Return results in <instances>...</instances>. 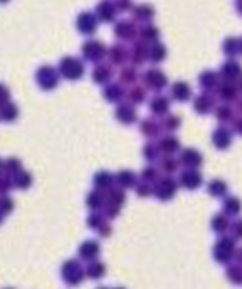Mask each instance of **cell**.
<instances>
[{"instance_id": "obj_1", "label": "cell", "mask_w": 242, "mask_h": 289, "mask_svg": "<svg viewBox=\"0 0 242 289\" xmlns=\"http://www.w3.org/2000/svg\"><path fill=\"white\" fill-rule=\"evenodd\" d=\"M236 255V243L234 238L231 236H223L222 239H218L213 249V257L220 263H228L231 259Z\"/></svg>"}, {"instance_id": "obj_2", "label": "cell", "mask_w": 242, "mask_h": 289, "mask_svg": "<svg viewBox=\"0 0 242 289\" xmlns=\"http://www.w3.org/2000/svg\"><path fill=\"white\" fill-rule=\"evenodd\" d=\"M63 280L68 283L69 286H75L84 281V278L87 275V272L80 267V263L77 260H68L63 265Z\"/></svg>"}, {"instance_id": "obj_3", "label": "cell", "mask_w": 242, "mask_h": 289, "mask_svg": "<svg viewBox=\"0 0 242 289\" xmlns=\"http://www.w3.org/2000/svg\"><path fill=\"white\" fill-rule=\"evenodd\" d=\"M60 69H61V74L66 77V79L75 81V79H79V77H82V74H84V64H82V61H79V60L74 58V57H68V58L61 60Z\"/></svg>"}, {"instance_id": "obj_4", "label": "cell", "mask_w": 242, "mask_h": 289, "mask_svg": "<svg viewBox=\"0 0 242 289\" xmlns=\"http://www.w3.org/2000/svg\"><path fill=\"white\" fill-rule=\"evenodd\" d=\"M37 82L42 88L45 90H50V88H55L58 84V74L50 66H43L37 71Z\"/></svg>"}, {"instance_id": "obj_5", "label": "cell", "mask_w": 242, "mask_h": 289, "mask_svg": "<svg viewBox=\"0 0 242 289\" xmlns=\"http://www.w3.org/2000/svg\"><path fill=\"white\" fill-rule=\"evenodd\" d=\"M84 52V57L89 60V61H100L104 55H106V49L101 42L98 40H89L85 42V45L82 49Z\"/></svg>"}, {"instance_id": "obj_6", "label": "cell", "mask_w": 242, "mask_h": 289, "mask_svg": "<svg viewBox=\"0 0 242 289\" xmlns=\"http://www.w3.org/2000/svg\"><path fill=\"white\" fill-rule=\"evenodd\" d=\"M175 191H177V183L173 182V179H160L157 185L154 186V195L162 199V201L172 199Z\"/></svg>"}, {"instance_id": "obj_7", "label": "cell", "mask_w": 242, "mask_h": 289, "mask_svg": "<svg viewBox=\"0 0 242 289\" xmlns=\"http://www.w3.org/2000/svg\"><path fill=\"white\" fill-rule=\"evenodd\" d=\"M77 29H79L82 34H93L96 31V18L90 12H82L77 16Z\"/></svg>"}, {"instance_id": "obj_8", "label": "cell", "mask_w": 242, "mask_h": 289, "mask_svg": "<svg viewBox=\"0 0 242 289\" xmlns=\"http://www.w3.org/2000/svg\"><path fill=\"white\" fill-rule=\"evenodd\" d=\"M180 180H181V185L184 188H188V190H194V188H199L201 183H202V177L201 174L194 171V169H188V171H184L180 177Z\"/></svg>"}, {"instance_id": "obj_9", "label": "cell", "mask_w": 242, "mask_h": 289, "mask_svg": "<svg viewBox=\"0 0 242 289\" xmlns=\"http://www.w3.org/2000/svg\"><path fill=\"white\" fill-rule=\"evenodd\" d=\"M98 254H100V244L96 241H85L80 244L79 248V255L84 259V260H95L98 257Z\"/></svg>"}, {"instance_id": "obj_10", "label": "cell", "mask_w": 242, "mask_h": 289, "mask_svg": "<svg viewBox=\"0 0 242 289\" xmlns=\"http://www.w3.org/2000/svg\"><path fill=\"white\" fill-rule=\"evenodd\" d=\"M116 12H117V7H114L109 0H103V2L96 7V13H98V18L101 21H113L116 18Z\"/></svg>"}, {"instance_id": "obj_11", "label": "cell", "mask_w": 242, "mask_h": 289, "mask_svg": "<svg viewBox=\"0 0 242 289\" xmlns=\"http://www.w3.org/2000/svg\"><path fill=\"white\" fill-rule=\"evenodd\" d=\"M116 36L124 39V40H128L131 37H135L137 34V29H135V25L133 23H128V21H120V23L116 25Z\"/></svg>"}, {"instance_id": "obj_12", "label": "cell", "mask_w": 242, "mask_h": 289, "mask_svg": "<svg viewBox=\"0 0 242 289\" xmlns=\"http://www.w3.org/2000/svg\"><path fill=\"white\" fill-rule=\"evenodd\" d=\"M181 162L186 165V167L194 169V167H199V165H201L202 156L194 150H184L183 154H181Z\"/></svg>"}, {"instance_id": "obj_13", "label": "cell", "mask_w": 242, "mask_h": 289, "mask_svg": "<svg viewBox=\"0 0 242 289\" xmlns=\"http://www.w3.org/2000/svg\"><path fill=\"white\" fill-rule=\"evenodd\" d=\"M145 77H146L148 85H151V87H154V88H157V90L167 84L166 76H164V74H162L160 71H157V69H149Z\"/></svg>"}, {"instance_id": "obj_14", "label": "cell", "mask_w": 242, "mask_h": 289, "mask_svg": "<svg viewBox=\"0 0 242 289\" xmlns=\"http://www.w3.org/2000/svg\"><path fill=\"white\" fill-rule=\"evenodd\" d=\"M213 141H215V147L220 150H225L231 144V133L228 129L225 127H220L215 133H213Z\"/></svg>"}, {"instance_id": "obj_15", "label": "cell", "mask_w": 242, "mask_h": 289, "mask_svg": "<svg viewBox=\"0 0 242 289\" xmlns=\"http://www.w3.org/2000/svg\"><path fill=\"white\" fill-rule=\"evenodd\" d=\"M116 116H117L119 121H122L124 124H131V122H135V119H137L135 111L131 109L128 105H120L119 109L116 111Z\"/></svg>"}, {"instance_id": "obj_16", "label": "cell", "mask_w": 242, "mask_h": 289, "mask_svg": "<svg viewBox=\"0 0 242 289\" xmlns=\"http://www.w3.org/2000/svg\"><path fill=\"white\" fill-rule=\"evenodd\" d=\"M172 93H173V98H177L178 102H186L191 95L190 85L186 82H177L172 87Z\"/></svg>"}, {"instance_id": "obj_17", "label": "cell", "mask_w": 242, "mask_h": 289, "mask_svg": "<svg viewBox=\"0 0 242 289\" xmlns=\"http://www.w3.org/2000/svg\"><path fill=\"white\" fill-rule=\"evenodd\" d=\"M87 276L92 278V280H100V278L106 273V267L104 263L98 262V260H92V263L87 267Z\"/></svg>"}, {"instance_id": "obj_18", "label": "cell", "mask_w": 242, "mask_h": 289, "mask_svg": "<svg viewBox=\"0 0 242 289\" xmlns=\"http://www.w3.org/2000/svg\"><path fill=\"white\" fill-rule=\"evenodd\" d=\"M240 66L236 63V61H228L225 63L223 69H222V74L225 76V79L231 81V79H236V77L240 76Z\"/></svg>"}, {"instance_id": "obj_19", "label": "cell", "mask_w": 242, "mask_h": 289, "mask_svg": "<svg viewBox=\"0 0 242 289\" xmlns=\"http://www.w3.org/2000/svg\"><path fill=\"white\" fill-rule=\"evenodd\" d=\"M242 210V204H240V201L237 198H228L226 201H225V212L228 214V215H231V217H234V215H237L239 212Z\"/></svg>"}, {"instance_id": "obj_20", "label": "cell", "mask_w": 242, "mask_h": 289, "mask_svg": "<svg viewBox=\"0 0 242 289\" xmlns=\"http://www.w3.org/2000/svg\"><path fill=\"white\" fill-rule=\"evenodd\" d=\"M194 109L197 111V113H201V114L208 113V111L212 109V100L208 97H205V95L197 97L196 102H194Z\"/></svg>"}, {"instance_id": "obj_21", "label": "cell", "mask_w": 242, "mask_h": 289, "mask_svg": "<svg viewBox=\"0 0 242 289\" xmlns=\"http://www.w3.org/2000/svg\"><path fill=\"white\" fill-rule=\"evenodd\" d=\"M151 109H152V113H156V114H166L169 109V100L164 97L154 98L151 103Z\"/></svg>"}, {"instance_id": "obj_22", "label": "cell", "mask_w": 242, "mask_h": 289, "mask_svg": "<svg viewBox=\"0 0 242 289\" xmlns=\"http://www.w3.org/2000/svg\"><path fill=\"white\" fill-rule=\"evenodd\" d=\"M133 13H135V18L140 21H149L154 16V10L149 5H138L133 10Z\"/></svg>"}, {"instance_id": "obj_23", "label": "cell", "mask_w": 242, "mask_h": 289, "mask_svg": "<svg viewBox=\"0 0 242 289\" xmlns=\"http://www.w3.org/2000/svg\"><path fill=\"white\" fill-rule=\"evenodd\" d=\"M212 228L217 233H225L229 228V220L226 219V215H215L212 220Z\"/></svg>"}, {"instance_id": "obj_24", "label": "cell", "mask_w": 242, "mask_h": 289, "mask_svg": "<svg viewBox=\"0 0 242 289\" xmlns=\"http://www.w3.org/2000/svg\"><path fill=\"white\" fill-rule=\"evenodd\" d=\"M93 77L98 84H104V82H107L109 77H111V71H109V68H106V66L100 64V66H96V69L93 71Z\"/></svg>"}, {"instance_id": "obj_25", "label": "cell", "mask_w": 242, "mask_h": 289, "mask_svg": "<svg viewBox=\"0 0 242 289\" xmlns=\"http://www.w3.org/2000/svg\"><path fill=\"white\" fill-rule=\"evenodd\" d=\"M117 183L122 185V186H125V188L133 186V185H135V175L131 174L130 171L119 172V175H117Z\"/></svg>"}, {"instance_id": "obj_26", "label": "cell", "mask_w": 242, "mask_h": 289, "mask_svg": "<svg viewBox=\"0 0 242 289\" xmlns=\"http://www.w3.org/2000/svg\"><path fill=\"white\" fill-rule=\"evenodd\" d=\"M226 275H228V278H229L231 283L242 284V267H237V265L229 267L228 272H226Z\"/></svg>"}, {"instance_id": "obj_27", "label": "cell", "mask_w": 242, "mask_h": 289, "mask_svg": "<svg viewBox=\"0 0 242 289\" xmlns=\"http://www.w3.org/2000/svg\"><path fill=\"white\" fill-rule=\"evenodd\" d=\"M226 183L225 182H222V180H213L212 183H210V186H208V191H210V195L212 196H223L225 193H226Z\"/></svg>"}, {"instance_id": "obj_28", "label": "cell", "mask_w": 242, "mask_h": 289, "mask_svg": "<svg viewBox=\"0 0 242 289\" xmlns=\"http://www.w3.org/2000/svg\"><path fill=\"white\" fill-rule=\"evenodd\" d=\"M103 201H104V195H101L100 191H93L89 199H87V204H89L90 209H100L103 206Z\"/></svg>"}, {"instance_id": "obj_29", "label": "cell", "mask_w": 242, "mask_h": 289, "mask_svg": "<svg viewBox=\"0 0 242 289\" xmlns=\"http://www.w3.org/2000/svg\"><path fill=\"white\" fill-rule=\"evenodd\" d=\"M111 183H113V177L107 172H98L95 175V185L98 188H107Z\"/></svg>"}, {"instance_id": "obj_30", "label": "cell", "mask_w": 242, "mask_h": 289, "mask_svg": "<svg viewBox=\"0 0 242 289\" xmlns=\"http://www.w3.org/2000/svg\"><path fill=\"white\" fill-rule=\"evenodd\" d=\"M180 148V144H178V141H177V138H164L162 141H160V150L162 151H166V153H175Z\"/></svg>"}, {"instance_id": "obj_31", "label": "cell", "mask_w": 242, "mask_h": 289, "mask_svg": "<svg viewBox=\"0 0 242 289\" xmlns=\"http://www.w3.org/2000/svg\"><path fill=\"white\" fill-rule=\"evenodd\" d=\"M217 82H218V77H217V74L212 73V71L204 73V74L201 76V84H202V87H205V88H212V87H215Z\"/></svg>"}, {"instance_id": "obj_32", "label": "cell", "mask_w": 242, "mask_h": 289, "mask_svg": "<svg viewBox=\"0 0 242 289\" xmlns=\"http://www.w3.org/2000/svg\"><path fill=\"white\" fill-rule=\"evenodd\" d=\"M104 97L109 100V102H117V100L122 97V88L119 85H109L104 90Z\"/></svg>"}, {"instance_id": "obj_33", "label": "cell", "mask_w": 242, "mask_h": 289, "mask_svg": "<svg viewBox=\"0 0 242 289\" xmlns=\"http://www.w3.org/2000/svg\"><path fill=\"white\" fill-rule=\"evenodd\" d=\"M166 47L164 45H154L152 49H151V52H149V57H151V60L152 61H156V63H159V61H162L164 58H166Z\"/></svg>"}, {"instance_id": "obj_34", "label": "cell", "mask_w": 242, "mask_h": 289, "mask_svg": "<svg viewBox=\"0 0 242 289\" xmlns=\"http://www.w3.org/2000/svg\"><path fill=\"white\" fill-rule=\"evenodd\" d=\"M125 201V195L120 191V190H113L109 193V206H117L120 207Z\"/></svg>"}, {"instance_id": "obj_35", "label": "cell", "mask_w": 242, "mask_h": 289, "mask_svg": "<svg viewBox=\"0 0 242 289\" xmlns=\"http://www.w3.org/2000/svg\"><path fill=\"white\" fill-rule=\"evenodd\" d=\"M223 50L226 55H236L239 52V40L234 39V37H228L226 42H225V45H223Z\"/></svg>"}, {"instance_id": "obj_36", "label": "cell", "mask_w": 242, "mask_h": 289, "mask_svg": "<svg viewBox=\"0 0 242 289\" xmlns=\"http://www.w3.org/2000/svg\"><path fill=\"white\" fill-rule=\"evenodd\" d=\"M218 93L223 100H233L236 97V88L231 84H225V85H222V88H220Z\"/></svg>"}, {"instance_id": "obj_37", "label": "cell", "mask_w": 242, "mask_h": 289, "mask_svg": "<svg viewBox=\"0 0 242 289\" xmlns=\"http://www.w3.org/2000/svg\"><path fill=\"white\" fill-rule=\"evenodd\" d=\"M141 132L148 137H154V135H157V126L154 124L152 121H145L141 124Z\"/></svg>"}, {"instance_id": "obj_38", "label": "cell", "mask_w": 242, "mask_h": 289, "mask_svg": "<svg viewBox=\"0 0 242 289\" xmlns=\"http://www.w3.org/2000/svg\"><path fill=\"white\" fill-rule=\"evenodd\" d=\"M159 36V31L154 26H145L141 29V37L145 40H156Z\"/></svg>"}, {"instance_id": "obj_39", "label": "cell", "mask_w": 242, "mask_h": 289, "mask_svg": "<svg viewBox=\"0 0 242 289\" xmlns=\"http://www.w3.org/2000/svg\"><path fill=\"white\" fill-rule=\"evenodd\" d=\"M15 185L18 188H21V190H24V188H28L31 185V175L26 172H21L19 175L15 177Z\"/></svg>"}, {"instance_id": "obj_40", "label": "cell", "mask_w": 242, "mask_h": 289, "mask_svg": "<svg viewBox=\"0 0 242 289\" xmlns=\"http://www.w3.org/2000/svg\"><path fill=\"white\" fill-rule=\"evenodd\" d=\"M2 114H4V119H5V121H13V119H16L18 109H16L15 105H12V103H5V106H4V109H2Z\"/></svg>"}, {"instance_id": "obj_41", "label": "cell", "mask_w": 242, "mask_h": 289, "mask_svg": "<svg viewBox=\"0 0 242 289\" xmlns=\"http://www.w3.org/2000/svg\"><path fill=\"white\" fill-rule=\"evenodd\" d=\"M124 58H125V50L122 47H117L116 45V47L111 49V60L114 63H122Z\"/></svg>"}, {"instance_id": "obj_42", "label": "cell", "mask_w": 242, "mask_h": 289, "mask_svg": "<svg viewBox=\"0 0 242 289\" xmlns=\"http://www.w3.org/2000/svg\"><path fill=\"white\" fill-rule=\"evenodd\" d=\"M131 57H133L135 61H141L145 60V47H143V43H135L133 47V53H131Z\"/></svg>"}, {"instance_id": "obj_43", "label": "cell", "mask_w": 242, "mask_h": 289, "mask_svg": "<svg viewBox=\"0 0 242 289\" xmlns=\"http://www.w3.org/2000/svg\"><path fill=\"white\" fill-rule=\"evenodd\" d=\"M103 224H104V219L100 214H93L89 217V227H92V228H100Z\"/></svg>"}, {"instance_id": "obj_44", "label": "cell", "mask_w": 242, "mask_h": 289, "mask_svg": "<svg viewBox=\"0 0 242 289\" xmlns=\"http://www.w3.org/2000/svg\"><path fill=\"white\" fill-rule=\"evenodd\" d=\"M231 233L233 236L237 239H242V220H236L233 225H231Z\"/></svg>"}, {"instance_id": "obj_45", "label": "cell", "mask_w": 242, "mask_h": 289, "mask_svg": "<svg viewBox=\"0 0 242 289\" xmlns=\"http://www.w3.org/2000/svg\"><path fill=\"white\" fill-rule=\"evenodd\" d=\"M128 97H130V100L131 102H141V100H145V92L141 90V88H133V90H131L130 93H128Z\"/></svg>"}, {"instance_id": "obj_46", "label": "cell", "mask_w": 242, "mask_h": 289, "mask_svg": "<svg viewBox=\"0 0 242 289\" xmlns=\"http://www.w3.org/2000/svg\"><path fill=\"white\" fill-rule=\"evenodd\" d=\"M217 117L222 119V121H228L231 117V109L229 106H220L217 109Z\"/></svg>"}, {"instance_id": "obj_47", "label": "cell", "mask_w": 242, "mask_h": 289, "mask_svg": "<svg viewBox=\"0 0 242 289\" xmlns=\"http://www.w3.org/2000/svg\"><path fill=\"white\" fill-rule=\"evenodd\" d=\"M162 169L166 172H173L175 169H177V162H175L172 158H166L162 161Z\"/></svg>"}, {"instance_id": "obj_48", "label": "cell", "mask_w": 242, "mask_h": 289, "mask_svg": "<svg viewBox=\"0 0 242 289\" xmlns=\"http://www.w3.org/2000/svg\"><path fill=\"white\" fill-rule=\"evenodd\" d=\"M178 124H180V121L178 117H175V116H169L166 119V127L167 130H177L178 129Z\"/></svg>"}, {"instance_id": "obj_49", "label": "cell", "mask_w": 242, "mask_h": 289, "mask_svg": "<svg viewBox=\"0 0 242 289\" xmlns=\"http://www.w3.org/2000/svg\"><path fill=\"white\" fill-rule=\"evenodd\" d=\"M145 154H146V158L151 161V159H156L157 158V148H156V144H148V147L145 148Z\"/></svg>"}, {"instance_id": "obj_50", "label": "cell", "mask_w": 242, "mask_h": 289, "mask_svg": "<svg viewBox=\"0 0 242 289\" xmlns=\"http://www.w3.org/2000/svg\"><path fill=\"white\" fill-rule=\"evenodd\" d=\"M156 177H157V174H156V171L154 169H146L145 172H143V179H145L146 182H152V180H156Z\"/></svg>"}, {"instance_id": "obj_51", "label": "cell", "mask_w": 242, "mask_h": 289, "mask_svg": "<svg viewBox=\"0 0 242 289\" xmlns=\"http://www.w3.org/2000/svg\"><path fill=\"white\" fill-rule=\"evenodd\" d=\"M122 81L124 82H133L135 81V71L133 69H125L122 73Z\"/></svg>"}, {"instance_id": "obj_52", "label": "cell", "mask_w": 242, "mask_h": 289, "mask_svg": "<svg viewBox=\"0 0 242 289\" xmlns=\"http://www.w3.org/2000/svg\"><path fill=\"white\" fill-rule=\"evenodd\" d=\"M117 10H128L131 7V2L130 0H117Z\"/></svg>"}, {"instance_id": "obj_53", "label": "cell", "mask_w": 242, "mask_h": 289, "mask_svg": "<svg viewBox=\"0 0 242 289\" xmlns=\"http://www.w3.org/2000/svg\"><path fill=\"white\" fill-rule=\"evenodd\" d=\"M5 165H12V167H10L8 171H12V172H16V171L19 169V161H18V159H13V158H12V159H8V161H7V164H5Z\"/></svg>"}, {"instance_id": "obj_54", "label": "cell", "mask_w": 242, "mask_h": 289, "mask_svg": "<svg viewBox=\"0 0 242 289\" xmlns=\"http://www.w3.org/2000/svg\"><path fill=\"white\" fill-rule=\"evenodd\" d=\"M98 230H100V235H101V236H109V235H111V227H109L106 222H104V224H103L100 228H98Z\"/></svg>"}, {"instance_id": "obj_55", "label": "cell", "mask_w": 242, "mask_h": 289, "mask_svg": "<svg viewBox=\"0 0 242 289\" xmlns=\"http://www.w3.org/2000/svg\"><path fill=\"white\" fill-rule=\"evenodd\" d=\"M149 186L148 185H140L138 186V196H148L149 195Z\"/></svg>"}, {"instance_id": "obj_56", "label": "cell", "mask_w": 242, "mask_h": 289, "mask_svg": "<svg viewBox=\"0 0 242 289\" xmlns=\"http://www.w3.org/2000/svg\"><path fill=\"white\" fill-rule=\"evenodd\" d=\"M12 201H10V199L8 198H5L4 199V215H7L8 212H10V210H12Z\"/></svg>"}, {"instance_id": "obj_57", "label": "cell", "mask_w": 242, "mask_h": 289, "mask_svg": "<svg viewBox=\"0 0 242 289\" xmlns=\"http://www.w3.org/2000/svg\"><path fill=\"white\" fill-rule=\"evenodd\" d=\"M236 8H237V12L242 15V0H236Z\"/></svg>"}, {"instance_id": "obj_58", "label": "cell", "mask_w": 242, "mask_h": 289, "mask_svg": "<svg viewBox=\"0 0 242 289\" xmlns=\"http://www.w3.org/2000/svg\"><path fill=\"white\" fill-rule=\"evenodd\" d=\"M236 129H237V132H239L240 135H242V119L236 122Z\"/></svg>"}, {"instance_id": "obj_59", "label": "cell", "mask_w": 242, "mask_h": 289, "mask_svg": "<svg viewBox=\"0 0 242 289\" xmlns=\"http://www.w3.org/2000/svg\"><path fill=\"white\" fill-rule=\"evenodd\" d=\"M236 257H237V260H239V262L242 263V249H239V251H237V254H236Z\"/></svg>"}, {"instance_id": "obj_60", "label": "cell", "mask_w": 242, "mask_h": 289, "mask_svg": "<svg viewBox=\"0 0 242 289\" xmlns=\"http://www.w3.org/2000/svg\"><path fill=\"white\" fill-rule=\"evenodd\" d=\"M239 52H240V53H242V39H240V40H239Z\"/></svg>"}, {"instance_id": "obj_61", "label": "cell", "mask_w": 242, "mask_h": 289, "mask_svg": "<svg viewBox=\"0 0 242 289\" xmlns=\"http://www.w3.org/2000/svg\"><path fill=\"white\" fill-rule=\"evenodd\" d=\"M98 289H107V287H98Z\"/></svg>"}, {"instance_id": "obj_62", "label": "cell", "mask_w": 242, "mask_h": 289, "mask_svg": "<svg viewBox=\"0 0 242 289\" xmlns=\"http://www.w3.org/2000/svg\"><path fill=\"white\" fill-rule=\"evenodd\" d=\"M116 289H124V287H116Z\"/></svg>"}, {"instance_id": "obj_63", "label": "cell", "mask_w": 242, "mask_h": 289, "mask_svg": "<svg viewBox=\"0 0 242 289\" xmlns=\"http://www.w3.org/2000/svg\"><path fill=\"white\" fill-rule=\"evenodd\" d=\"M240 103H242V102H240ZM240 111H242V105H240Z\"/></svg>"}, {"instance_id": "obj_64", "label": "cell", "mask_w": 242, "mask_h": 289, "mask_svg": "<svg viewBox=\"0 0 242 289\" xmlns=\"http://www.w3.org/2000/svg\"><path fill=\"white\" fill-rule=\"evenodd\" d=\"M240 88H242V84H240Z\"/></svg>"}]
</instances>
